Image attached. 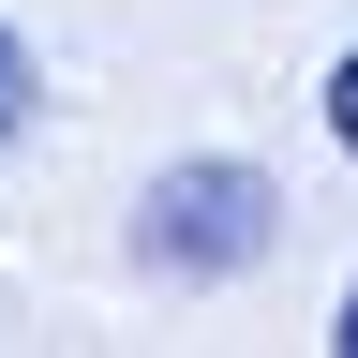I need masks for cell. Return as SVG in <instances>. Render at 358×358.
<instances>
[{
  "mask_svg": "<svg viewBox=\"0 0 358 358\" xmlns=\"http://www.w3.org/2000/svg\"><path fill=\"white\" fill-rule=\"evenodd\" d=\"M268 239H284V194H268L254 164H164L150 224H134V254H150L164 284H224V268H254Z\"/></svg>",
  "mask_w": 358,
  "mask_h": 358,
  "instance_id": "1",
  "label": "cell"
},
{
  "mask_svg": "<svg viewBox=\"0 0 358 358\" xmlns=\"http://www.w3.org/2000/svg\"><path fill=\"white\" fill-rule=\"evenodd\" d=\"M30 105H45V75H30V45L0 30V150H15V134H30Z\"/></svg>",
  "mask_w": 358,
  "mask_h": 358,
  "instance_id": "2",
  "label": "cell"
},
{
  "mask_svg": "<svg viewBox=\"0 0 358 358\" xmlns=\"http://www.w3.org/2000/svg\"><path fill=\"white\" fill-rule=\"evenodd\" d=\"M329 134H343V150H358V45H343V60H329Z\"/></svg>",
  "mask_w": 358,
  "mask_h": 358,
  "instance_id": "3",
  "label": "cell"
},
{
  "mask_svg": "<svg viewBox=\"0 0 358 358\" xmlns=\"http://www.w3.org/2000/svg\"><path fill=\"white\" fill-rule=\"evenodd\" d=\"M329 343H343V358H358V299H343V329H329Z\"/></svg>",
  "mask_w": 358,
  "mask_h": 358,
  "instance_id": "4",
  "label": "cell"
}]
</instances>
